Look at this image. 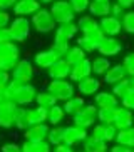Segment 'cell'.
Segmentation results:
<instances>
[{
    "label": "cell",
    "instance_id": "obj_22",
    "mask_svg": "<svg viewBox=\"0 0 134 152\" xmlns=\"http://www.w3.org/2000/svg\"><path fill=\"white\" fill-rule=\"evenodd\" d=\"M57 60L59 58L55 57L50 50H40V52H37V54L34 55V60H32V62H34V65H35L37 69H40V70H49Z\"/></svg>",
    "mask_w": 134,
    "mask_h": 152
},
{
    "label": "cell",
    "instance_id": "obj_54",
    "mask_svg": "<svg viewBox=\"0 0 134 152\" xmlns=\"http://www.w3.org/2000/svg\"><path fill=\"white\" fill-rule=\"evenodd\" d=\"M117 4L121 5V7H124V9H131L134 5V0H116Z\"/></svg>",
    "mask_w": 134,
    "mask_h": 152
},
{
    "label": "cell",
    "instance_id": "obj_35",
    "mask_svg": "<svg viewBox=\"0 0 134 152\" xmlns=\"http://www.w3.org/2000/svg\"><path fill=\"white\" fill-rule=\"evenodd\" d=\"M47 109L44 107H35L29 109V117H30V125H35V124H47Z\"/></svg>",
    "mask_w": 134,
    "mask_h": 152
},
{
    "label": "cell",
    "instance_id": "obj_44",
    "mask_svg": "<svg viewBox=\"0 0 134 152\" xmlns=\"http://www.w3.org/2000/svg\"><path fill=\"white\" fill-rule=\"evenodd\" d=\"M119 102H121L122 107H126V109H129V110L134 112V87L129 90V94L126 95L124 99H121Z\"/></svg>",
    "mask_w": 134,
    "mask_h": 152
},
{
    "label": "cell",
    "instance_id": "obj_15",
    "mask_svg": "<svg viewBox=\"0 0 134 152\" xmlns=\"http://www.w3.org/2000/svg\"><path fill=\"white\" fill-rule=\"evenodd\" d=\"M76 90L79 92V95H82V97H92V95H96L101 90V80H99L97 77H87V79H84V80H80L76 84Z\"/></svg>",
    "mask_w": 134,
    "mask_h": 152
},
{
    "label": "cell",
    "instance_id": "obj_37",
    "mask_svg": "<svg viewBox=\"0 0 134 152\" xmlns=\"http://www.w3.org/2000/svg\"><path fill=\"white\" fill-rule=\"evenodd\" d=\"M47 142L55 147L59 144L64 142V125H55V127H50L49 135H47Z\"/></svg>",
    "mask_w": 134,
    "mask_h": 152
},
{
    "label": "cell",
    "instance_id": "obj_11",
    "mask_svg": "<svg viewBox=\"0 0 134 152\" xmlns=\"http://www.w3.org/2000/svg\"><path fill=\"white\" fill-rule=\"evenodd\" d=\"M18 105L13 102L0 104V129H12L15 124V114Z\"/></svg>",
    "mask_w": 134,
    "mask_h": 152
},
{
    "label": "cell",
    "instance_id": "obj_41",
    "mask_svg": "<svg viewBox=\"0 0 134 152\" xmlns=\"http://www.w3.org/2000/svg\"><path fill=\"white\" fill-rule=\"evenodd\" d=\"M69 47L71 45L69 44H64V42H54L52 45H50V52H52L54 55L57 58H64L66 57V54H67V50H69Z\"/></svg>",
    "mask_w": 134,
    "mask_h": 152
},
{
    "label": "cell",
    "instance_id": "obj_33",
    "mask_svg": "<svg viewBox=\"0 0 134 152\" xmlns=\"http://www.w3.org/2000/svg\"><path fill=\"white\" fill-rule=\"evenodd\" d=\"M57 99L54 97L52 94H50L49 90H42V92H37V97H35V105H39V107H44L49 110L50 107H54V105H57Z\"/></svg>",
    "mask_w": 134,
    "mask_h": 152
},
{
    "label": "cell",
    "instance_id": "obj_6",
    "mask_svg": "<svg viewBox=\"0 0 134 152\" xmlns=\"http://www.w3.org/2000/svg\"><path fill=\"white\" fill-rule=\"evenodd\" d=\"M12 80H17L20 84H32V79L35 75V65L29 58H20L17 65L10 70Z\"/></svg>",
    "mask_w": 134,
    "mask_h": 152
},
{
    "label": "cell",
    "instance_id": "obj_52",
    "mask_svg": "<svg viewBox=\"0 0 134 152\" xmlns=\"http://www.w3.org/2000/svg\"><path fill=\"white\" fill-rule=\"evenodd\" d=\"M52 152H76V151H74V147L67 145V144H59V145H55V147H54Z\"/></svg>",
    "mask_w": 134,
    "mask_h": 152
},
{
    "label": "cell",
    "instance_id": "obj_48",
    "mask_svg": "<svg viewBox=\"0 0 134 152\" xmlns=\"http://www.w3.org/2000/svg\"><path fill=\"white\" fill-rule=\"evenodd\" d=\"M9 42H13L9 27L7 28H0V44H9Z\"/></svg>",
    "mask_w": 134,
    "mask_h": 152
},
{
    "label": "cell",
    "instance_id": "obj_18",
    "mask_svg": "<svg viewBox=\"0 0 134 152\" xmlns=\"http://www.w3.org/2000/svg\"><path fill=\"white\" fill-rule=\"evenodd\" d=\"M112 125H114L117 130L133 127L134 125V112L129 110V109H126V107H122V105H119V107L116 109V115H114V124Z\"/></svg>",
    "mask_w": 134,
    "mask_h": 152
},
{
    "label": "cell",
    "instance_id": "obj_24",
    "mask_svg": "<svg viewBox=\"0 0 134 152\" xmlns=\"http://www.w3.org/2000/svg\"><path fill=\"white\" fill-rule=\"evenodd\" d=\"M127 79V72H126L124 65L122 64H117V65H111V69L106 72V75H104V82L107 85H114L117 82L124 80Z\"/></svg>",
    "mask_w": 134,
    "mask_h": 152
},
{
    "label": "cell",
    "instance_id": "obj_45",
    "mask_svg": "<svg viewBox=\"0 0 134 152\" xmlns=\"http://www.w3.org/2000/svg\"><path fill=\"white\" fill-rule=\"evenodd\" d=\"M124 14H126V9L124 7H121L117 2H114V4H111V15L112 17H116V18H122L124 17Z\"/></svg>",
    "mask_w": 134,
    "mask_h": 152
},
{
    "label": "cell",
    "instance_id": "obj_13",
    "mask_svg": "<svg viewBox=\"0 0 134 152\" xmlns=\"http://www.w3.org/2000/svg\"><path fill=\"white\" fill-rule=\"evenodd\" d=\"M39 0H17V4L13 5V14L15 17H32V15L39 12L42 7H40Z\"/></svg>",
    "mask_w": 134,
    "mask_h": 152
},
{
    "label": "cell",
    "instance_id": "obj_25",
    "mask_svg": "<svg viewBox=\"0 0 134 152\" xmlns=\"http://www.w3.org/2000/svg\"><path fill=\"white\" fill-rule=\"evenodd\" d=\"M111 60L104 55H97V57L91 58V67H92V75L94 77H104L106 72L111 69Z\"/></svg>",
    "mask_w": 134,
    "mask_h": 152
},
{
    "label": "cell",
    "instance_id": "obj_29",
    "mask_svg": "<svg viewBox=\"0 0 134 152\" xmlns=\"http://www.w3.org/2000/svg\"><path fill=\"white\" fill-rule=\"evenodd\" d=\"M66 119V112H64V107L62 105H54V107L49 109L47 112V124L50 127H55V125H60L62 121Z\"/></svg>",
    "mask_w": 134,
    "mask_h": 152
},
{
    "label": "cell",
    "instance_id": "obj_36",
    "mask_svg": "<svg viewBox=\"0 0 134 152\" xmlns=\"http://www.w3.org/2000/svg\"><path fill=\"white\" fill-rule=\"evenodd\" d=\"M131 89H133V84H131V79L127 77V79H124V80H121V82H117V84L112 85L111 92L121 100V99H124L126 95L129 94Z\"/></svg>",
    "mask_w": 134,
    "mask_h": 152
},
{
    "label": "cell",
    "instance_id": "obj_57",
    "mask_svg": "<svg viewBox=\"0 0 134 152\" xmlns=\"http://www.w3.org/2000/svg\"><path fill=\"white\" fill-rule=\"evenodd\" d=\"M79 152H84V151H79Z\"/></svg>",
    "mask_w": 134,
    "mask_h": 152
},
{
    "label": "cell",
    "instance_id": "obj_31",
    "mask_svg": "<svg viewBox=\"0 0 134 152\" xmlns=\"http://www.w3.org/2000/svg\"><path fill=\"white\" fill-rule=\"evenodd\" d=\"M114 140H116V144H121V145H126V147H133L134 149V125L133 127H127V129L117 130Z\"/></svg>",
    "mask_w": 134,
    "mask_h": 152
},
{
    "label": "cell",
    "instance_id": "obj_21",
    "mask_svg": "<svg viewBox=\"0 0 134 152\" xmlns=\"http://www.w3.org/2000/svg\"><path fill=\"white\" fill-rule=\"evenodd\" d=\"M92 75V67H91V58H84L82 62H79L77 65H74L71 70V77H69V80L72 82H80L87 79V77Z\"/></svg>",
    "mask_w": 134,
    "mask_h": 152
},
{
    "label": "cell",
    "instance_id": "obj_39",
    "mask_svg": "<svg viewBox=\"0 0 134 152\" xmlns=\"http://www.w3.org/2000/svg\"><path fill=\"white\" fill-rule=\"evenodd\" d=\"M116 109H99L97 110V122L101 124H114Z\"/></svg>",
    "mask_w": 134,
    "mask_h": 152
},
{
    "label": "cell",
    "instance_id": "obj_51",
    "mask_svg": "<svg viewBox=\"0 0 134 152\" xmlns=\"http://www.w3.org/2000/svg\"><path fill=\"white\" fill-rule=\"evenodd\" d=\"M109 152H134L133 147H126V145H121V144H116L109 149Z\"/></svg>",
    "mask_w": 134,
    "mask_h": 152
},
{
    "label": "cell",
    "instance_id": "obj_32",
    "mask_svg": "<svg viewBox=\"0 0 134 152\" xmlns=\"http://www.w3.org/2000/svg\"><path fill=\"white\" fill-rule=\"evenodd\" d=\"M77 28H79V32H82V35H85V34H89V32L99 28V22L92 17V15H82V17L77 20Z\"/></svg>",
    "mask_w": 134,
    "mask_h": 152
},
{
    "label": "cell",
    "instance_id": "obj_46",
    "mask_svg": "<svg viewBox=\"0 0 134 152\" xmlns=\"http://www.w3.org/2000/svg\"><path fill=\"white\" fill-rule=\"evenodd\" d=\"M12 22V17L7 10H0V28H7Z\"/></svg>",
    "mask_w": 134,
    "mask_h": 152
},
{
    "label": "cell",
    "instance_id": "obj_12",
    "mask_svg": "<svg viewBox=\"0 0 134 152\" xmlns=\"http://www.w3.org/2000/svg\"><path fill=\"white\" fill-rule=\"evenodd\" d=\"M122 50V42L117 40L116 37H104L102 42L97 45V52L99 55H104V57H116L117 54H121Z\"/></svg>",
    "mask_w": 134,
    "mask_h": 152
},
{
    "label": "cell",
    "instance_id": "obj_17",
    "mask_svg": "<svg viewBox=\"0 0 134 152\" xmlns=\"http://www.w3.org/2000/svg\"><path fill=\"white\" fill-rule=\"evenodd\" d=\"M99 27L102 30V34L106 37H117L122 32V25H121V20L112 15H107V17L101 18L99 20Z\"/></svg>",
    "mask_w": 134,
    "mask_h": 152
},
{
    "label": "cell",
    "instance_id": "obj_10",
    "mask_svg": "<svg viewBox=\"0 0 134 152\" xmlns=\"http://www.w3.org/2000/svg\"><path fill=\"white\" fill-rule=\"evenodd\" d=\"M77 23L76 22H69V23H60L55 27L54 30V42H64V44H69V42L77 35Z\"/></svg>",
    "mask_w": 134,
    "mask_h": 152
},
{
    "label": "cell",
    "instance_id": "obj_14",
    "mask_svg": "<svg viewBox=\"0 0 134 152\" xmlns=\"http://www.w3.org/2000/svg\"><path fill=\"white\" fill-rule=\"evenodd\" d=\"M116 134H117V129L112 124H101V122H97L92 127V130H91V135L94 139H99V140L107 142V144L116 139Z\"/></svg>",
    "mask_w": 134,
    "mask_h": 152
},
{
    "label": "cell",
    "instance_id": "obj_20",
    "mask_svg": "<svg viewBox=\"0 0 134 152\" xmlns=\"http://www.w3.org/2000/svg\"><path fill=\"white\" fill-rule=\"evenodd\" d=\"M71 70H72L71 65L64 58H59L57 62L47 70V75L50 77V80H62V79H69L71 77Z\"/></svg>",
    "mask_w": 134,
    "mask_h": 152
},
{
    "label": "cell",
    "instance_id": "obj_34",
    "mask_svg": "<svg viewBox=\"0 0 134 152\" xmlns=\"http://www.w3.org/2000/svg\"><path fill=\"white\" fill-rule=\"evenodd\" d=\"M29 125H30L29 109H27V107H18V109H17V114H15V124H13V127L24 132V130H25Z\"/></svg>",
    "mask_w": 134,
    "mask_h": 152
},
{
    "label": "cell",
    "instance_id": "obj_49",
    "mask_svg": "<svg viewBox=\"0 0 134 152\" xmlns=\"http://www.w3.org/2000/svg\"><path fill=\"white\" fill-rule=\"evenodd\" d=\"M10 80H12V75H10V72L0 70V89H4L5 85H9Z\"/></svg>",
    "mask_w": 134,
    "mask_h": 152
},
{
    "label": "cell",
    "instance_id": "obj_1",
    "mask_svg": "<svg viewBox=\"0 0 134 152\" xmlns=\"http://www.w3.org/2000/svg\"><path fill=\"white\" fill-rule=\"evenodd\" d=\"M5 89L9 92L10 102L17 104L18 107H29L30 104H34L35 102V97H37V92H39L35 89V85L20 84L17 80H10Z\"/></svg>",
    "mask_w": 134,
    "mask_h": 152
},
{
    "label": "cell",
    "instance_id": "obj_55",
    "mask_svg": "<svg viewBox=\"0 0 134 152\" xmlns=\"http://www.w3.org/2000/svg\"><path fill=\"white\" fill-rule=\"evenodd\" d=\"M39 2H40L42 5H47V4H54L55 0H39Z\"/></svg>",
    "mask_w": 134,
    "mask_h": 152
},
{
    "label": "cell",
    "instance_id": "obj_38",
    "mask_svg": "<svg viewBox=\"0 0 134 152\" xmlns=\"http://www.w3.org/2000/svg\"><path fill=\"white\" fill-rule=\"evenodd\" d=\"M121 25H122V32L134 35V10L126 12L124 17L121 18Z\"/></svg>",
    "mask_w": 134,
    "mask_h": 152
},
{
    "label": "cell",
    "instance_id": "obj_26",
    "mask_svg": "<svg viewBox=\"0 0 134 152\" xmlns=\"http://www.w3.org/2000/svg\"><path fill=\"white\" fill-rule=\"evenodd\" d=\"M84 105H85L84 97H82V95H74L72 99H69V100H66V102H64L62 107H64L66 115L74 117V115H77V114L84 109Z\"/></svg>",
    "mask_w": 134,
    "mask_h": 152
},
{
    "label": "cell",
    "instance_id": "obj_27",
    "mask_svg": "<svg viewBox=\"0 0 134 152\" xmlns=\"http://www.w3.org/2000/svg\"><path fill=\"white\" fill-rule=\"evenodd\" d=\"M20 147L22 152H52V145L47 140H24Z\"/></svg>",
    "mask_w": 134,
    "mask_h": 152
},
{
    "label": "cell",
    "instance_id": "obj_16",
    "mask_svg": "<svg viewBox=\"0 0 134 152\" xmlns=\"http://www.w3.org/2000/svg\"><path fill=\"white\" fill-rule=\"evenodd\" d=\"M94 105L97 109H117L121 105L119 99L112 92H107V90H99L97 94L94 95Z\"/></svg>",
    "mask_w": 134,
    "mask_h": 152
},
{
    "label": "cell",
    "instance_id": "obj_58",
    "mask_svg": "<svg viewBox=\"0 0 134 152\" xmlns=\"http://www.w3.org/2000/svg\"><path fill=\"white\" fill-rule=\"evenodd\" d=\"M91 2H92V0H91Z\"/></svg>",
    "mask_w": 134,
    "mask_h": 152
},
{
    "label": "cell",
    "instance_id": "obj_3",
    "mask_svg": "<svg viewBox=\"0 0 134 152\" xmlns=\"http://www.w3.org/2000/svg\"><path fill=\"white\" fill-rule=\"evenodd\" d=\"M54 97L57 99V102H66L69 99L76 95V84L69 79H62V80H50L47 89Z\"/></svg>",
    "mask_w": 134,
    "mask_h": 152
},
{
    "label": "cell",
    "instance_id": "obj_2",
    "mask_svg": "<svg viewBox=\"0 0 134 152\" xmlns=\"http://www.w3.org/2000/svg\"><path fill=\"white\" fill-rule=\"evenodd\" d=\"M20 60V49L15 42L0 44V70L10 72Z\"/></svg>",
    "mask_w": 134,
    "mask_h": 152
},
{
    "label": "cell",
    "instance_id": "obj_43",
    "mask_svg": "<svg viewBox=\"0 0 134 152\" xmlns=\"http://www.w3.org/2000/svg\"><path fill=\"white\" fill-rule=\"evenodd\" d=\"M122 65H124L126 72H127V77H133L134 75V52L127 54L122 58Z\"/></svg>",
    "mask_w": 134,
    "mask_h": 152
},
{
    "label": "cell",
    "instance_id": "obj_8",
    "mask_svg": "<svg viewBox=\"0 0 134 152\" xmlns=\"http://www.w3.org/2000/svg\"><path fill=\"white\" fill-rule=\"evenodd\" d=\"M97 110L99 109L94 104H85L84 109L77 115L72 117V124L80 127V129H85V130L92 129L94 125L97 124Z\"/></svg>",
    "mask_w": 134,
    "mask_h": 152
},
{
    "label": "cell",
    "instance_id": "obj_30",
    "mask_svg": "<svg viewBox=\"0 0 134 152\" xmlns=\"http://www.w3.org/2000/svg\"><path fill=\"white\" fill-rule=\"evenodd\" d=\"M84 58H87V54H85L84 50H80L77 45H72V47H69V50H67L64 60H66L71 67H74V65H77L79 62H82Z\"/></svg>",
    "mask_w": 134,
    "mask_h": 152
},
{
    "label": "cell",
    "instance_id": "obj_4",
    "mask_svg": "<svg viewBox=\"0 0 134 152\" xmlns=\"http://www.w3.org/2000/svg\"><path fill=\"white\" fill-rule=\"evenodd\" d=\"M30 23H32V28L39 32V34H50L57 27L54 17L50 15V10L47 9H40L39 12H35L30 17Z\"/></svg>",
    "mask_w": 134,
    "mask_h": 152
},
{
    "label": "cell",
    "instance_id": "obj_56",
    "mask_svg": "<svg viewBox=\"0 0 134 152\" xmlns=\"http://www.w3.org/2000/svg\"><path fill=\"white\" fill-rule=\"evenodd\" d=\"M129 79H131V84H133V87H134V75H133V77H129Z\"/></svg>",
    "mask_w": 134,
    "mask_h": 152
},
{
    "label": "cell",
    "instance_id": "obj_9",
    "mask_svg": "<svg viewBox=\"0 0 134 152\" xmlns=\"http://www.w3.org/2000/svg\"><path fill=\"white\" fill-rule=\"evenodd\" d=\"M87 135H89V132L85 129H80V127H77V125H64V142L62 144H67V145H71V147H74V145H82V142H84L85 139H87Z\"/></svg>",
    "mask_w": 134,
    "mask_h": 152
},
{
    "label": "cell",
    "instance_id": "obj_23",
    "mask_svg": "<svg viewBox=\"0 0 134 152\" xmlns=\"http://www.w3.org/2000/svg\"><path fill=\"white\" fill-rule=\"evenodd\" d=\"M111 0H92L89 5V15L94 18H104L111 15Z\"/></svg>",
    "mask_w": 134,
    "mask_h": 152
},
{
    "label": "cell",
    "instance_id": "obj_50",
    "mask_svg": "<svg viewBox=\"0 0 134 152\" xmlns=\"http://www.w3.org/2000/svg\"><path fill=\"white\" fill-rule=\"evenodd\" d=\"M17 4V0H0V10H7L13 9V5Z\"/></svg>",
    "mask_w": 134,
    "mask_h": 152
},
{
    "label": "cell",
    "instance_id": "obj_7",
    "mask_svg": "<svg viewBox=\"0 0 134 152\" xmlns=\"http://www.w3.org/2000/svg\"><path fill=\"white\" fill-rule=\"evenodd\" d=\"M9 30L12 34V40L15 44L18 42H25L29 37H30V32H32V23H30V18L27 17H15L12 18V22L9 25Z\"/></svg>",
    "mask_w": 134,
    "mask_h": 152
},
{
    "label": "cell",
    "instance_id": "obj_42",
    "mask_svg": "<svg viewBox=\"0 0 134 152\" xmlns=\"http://www.w3.org/2000/svg\"><path fill=\"white\" fill-rule=\"evenodd\" d=\"M72 10L77 14H84L85 10H89V5H91V0H69Z\"/></svg>",
    "mask_w": 134,
    "mask_h": 152
},
{
    "label": "cell",
    "instance_id": "obj_47",
    "mask_svg": "<svg viewBox=\"0 0 134 152\" xmlns=\"http://www.w3.org/2000/svg\"><path fill=\"white\" fill-rule=\"evenodd\" d=\"M0 152H22V147L15 142H7L0 147Z\"/></svg>",
    "mask_w": 134,
    "mask_h": 152
},
{
    "label": "cell",
    "instance_id": "obj_5",
    "mask_svg": "<svg viewBox=\"0 0 134 152\" xmlns=\"http://www.w3.org/2000/svg\"><path fill=\"white\" fill-rule=\"evenodd\" d=\"M49 10H50V15L54 17V20H55L57 25L74 22V18H76V12L72 10L69 0H55L50 5Z\"/></svg>",
    "mask_w": 134,
    "mask_h": 152
},
{
    "label": "cell",
    "instance_id": "obj_40",
    "mask_svg": "<svg viewBox=\"0 0 134 152\" xmlns=\"http://www.w3.org/2000/svg\"><path fill=\"white\" fill-rule=\"evenodd\" d=\"M76 45L79 47L80 50H84L85 54H92L94 50H97V45L94 44V42H91L87 37H84V35H80L79 39L76 40Z\"/></svg>",
    "mask_w": 134,
    "mask_h": 152
},
{
    "label": "cell",
    "instance_id": "obj_19",
    "mask_svg": "<svg viewBox=\"0 0 134 152\" xmlns=\"http://www.w3.org/2000/svg\"><path fill=\"white\" fill-rule=\"evenodd\" d=\"M49 130H50L49 124L29 125V127L24 130V139H25V140H47Z\"/></svg>",
    "mask_w": 134,
    "mask_h": 152
},
{
    "label": "cell",
    "instance_id": "obj_53",
    "mask_svg": "<svg viewBox=\"0 0 134 152\" xmlns=\"http://www.w3.org/2000/svg\"><path fill=\"white\" fill-rule=\"evenodd\" d=\"M7 87V85H5ZM0 89V104H5V102H10V97H9V92H7V89Z\"/></svg>",
    "mask_w": 134,
    "mask_h": 152
},
{
    "label": "cell",
    "instance_id": "obj_28",
    "mask_svg": "<svg viewBox=\"0 0 134 152\" xmlns=\"http://www.w3.org/2000/svg\"><path fill=\"white\" fill-rule=\"evenodd\" d=\"M82 151L84 152H109L107 142H102L99 139H94L92 135H87L84 142H82Z\"/></svg>",
    "mask_w": 134,
    "mask_h": 152
}]
</instances>
